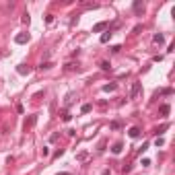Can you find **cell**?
I'll list each match as a JSON object with an SVG mask.
<instances>
[{"instance_id":"cell-1","label":"cell","mask_w":175,"mask_h":175,"mask_svg":"<svg viewBox=\"0 0 175 175\" xmlns=\"http://www.w3.org/2000/svg\"><path fill=\"white\" fill-rule=\"evenodd\" d=\"M140 91H142V84L140 82H134L132 84V91H130V99H136L140 95Z\"/></svg>"},{"instance_id":"cell-2","label":"cell","mask_w":175,"mask_h":175,"mask_svg":"<svg viewBox=\"0 0 175 175\" xmlns=\"http://www.w3.org/2000/svg\"><path fill=\"white\" fill-rule=\"evenodd\" d=\"M29 39H31V35H29V33H19V35L15 37V41H17V43H21V46H23V43H29Z\"/></svg>"},{"instance_id":"cell-3","label":"cell","mask_w":175,"mask_h":175,"mask_svg":"<svg viewBox=\"0 0 175 175\" xmlns=\"http://www.w3.org/2000/svg\"><path fill=\"white\" fill-rule=\"evenodd\" d=\"M17 72L23 74V76H27V74H31V66H27V64H19V66H17Z\"/></svg>"},{"instance_id":"cell-4","label":"cell","mask_w":175,"mask_h":175,"mask_svg":"<svg viewBox=\"0 0 175 175\" xmlns=\"http://www.w3.org/2000/svg\"><path fill=\"white\" fill-rule=\"evenodd\" d=\"M132 8H134V12H136V15H142V12H144V4H142V0H134Z\"/></svg>"},{"instance_id":"cell-5","label":"cell","mask_w":175,"mask_h":175,"mask_svg":"<svg viewBox=\"0 0 175 175\" xmlns=\"http://www.w3.org/2000/svg\"><path fill=\"white\" fill-rule=\"evenodd\" d=\"M169 111H171L169 103H163V105L159 107V113H161V118H167V116H169Z\"/></svg>"},{"instance_id":"cell-6","label":"cell","mask_w":175,"mask_h":175,"mask_svg":"<svg viewBox=\"0 0 175 175\" xmlns=\"http://www.w3.org/2000/svg\"><path fill=\"white\" fill-rule=\"evenodd\" d=\"M107 21H101V23H97V25H93V33H99V31H103V29H107Z\"/></svg>"},{"instance_id":"cell-7","label":"cell","mask_w":175,"mask_h":175,"mask_svg":"<svg viewBox=\"0 0 175 175\" xmlns=\"http://www.w3.org/2000/svg\"><path fill=\"white\" fill-rule=\"evenodd\" d=\"M35 122H37V116H29V118L25 120V130L33 128V126H35Z\"/></svg>"},{"instance_id":"cell-8","label":"cell","mask_w":175,"mask_h":175,"mask_svg":"<svg viewBox=\"0 0 175 175\" xmlns=\"http://www.w3.org/2000/svg\"><path fill=\"white\" fill-rule=\"evenodd\" d=\"M122 150H124V142H113V146H111V152H113V155H120Z\"/></svg>"},{"instance_id":"cell-9","label":"cell","mask_w":175,"mask_h":175,"mask_svg":"<svg viewBox=\"0 0 175 175\" xmlns=\"http://www.w3.org/2000/svg\"><path fill=\"white\" fill-rule=\"evenodd\" d=\"M128 134H130V138H138V136H140V128H138V126H132Z\"/></svg>"},{"instance_id":"cell-10","label":"cell","mask_w":175,"mask_h":175,"mask_svg":"<svg viewBox=\"0 0 175 175\" xmlns=\"http://www.w3.org/2000/svg\"><path fill=\"white\" fill-rule=\"evenodd\" d=\"M116 89H118V84H116V82H109V84H103V91H105V93H113Z\"/></svg>"},{"instance_id":"cell-11","label":"cell","mask_w":175,"mask_h":175,"mask_svg":"<svg viewBox=\"0 0 175 175\" xmlns=\"http://www.w3.org/2000/svg\"><path fill=\"white\" fill-rule=\"evenodd\" d=\"M152 41H155V43H159V46H163V43H165V35H161V33H157L155 37H152Z\"/></svg>"},{"instance_id":"cell-12","label":"cell","mask_w":175,"mask_h":175,"mask_svg":"<svg viewBox=\"0 0 175 175\" xmlns=\"http://www.w3.org/2000/svg\"><path fill=\"white\" fill-rule=\"evenodd\" d=\"M111 35H113V33H111V31H105V33H103V35H101V43H107V41H109V39H111Z\"/></svg>"},{"instance_id":"cell-13","label":"cell","mask_w":175,"mask_h":175,"mask_svg":"<svg viewBox=\"0 0 175 175\" xmlns=\"http://www.w3.org/2000/svg\"><path fill=\"white\" fill-rule=\"evenodd\" d=\"M99 68L107 72V70H111V64H109V62H105V60H103V62H99Z\"/></svg>"},{"instance_id":"cell-14","label":"cell","mask_w":175,"mask_h":175,"mask_svg":"<svg viewBox=\"0 0 175 175\" xmlns=\"http://www.w3.org/2000/svg\"><path fill=\"white\" fill-rule=\"evenodd\" d=\"M39 68H41V70H50V68H54V62H41Z\"/></svg>"},{"instance_id":"cell-15","label":"cell","mask_w":175,"mask_h":175,"mask_svg":"<svg viewBox=\"0 0 175 175\" xmlns=\"http://www.w3.org/2000/svg\"><path fill=\"white\" fill-rule=\"evenodd\" d=\"M91 109H93V105H91V103H84V105L80 107V111H82V113H89Z\"/></svg>"},{"instance_id":"cell-16","label":"cell","mask_w":175,"mask_h":175,"mask_svg":"<svg viewBox=\"0 0 175 175\" xmlns=\"http://www.w3.org/2000/svg\"><path fill=\"white\" fill-rule=\"evenodd\" d=\"M66 70H80L78 64H66Z\"/></svg>"},{"instance_id":"cell-17","label":"cell","mask_w":175,"mask_h":175,"mask_svg":"<svg viewBox=\"0 0 175 175\" xmlns=\"http://www.w3.org/2000/svg\"><path fill=\"white\" fill-rule=\"evenodd\" d=\"M109 128H111V130H120L122 124H120V122H111V124H109Z\"/></svg>"},{"instance_id":"cell-18","label":"cell","mask_w":175,"mask_h":175,"mask_svg":"<svg viewBox=\"0 0 175 175\" xmlns=\"http://www.w3.org/2000/svg\"><path fill=\"white\" fill-rule=\"evenodd\" d=\"M72 99H74V93H68V95H66V101H64V103L70 105V103H72Z\"/></svg>"},{"instance_id":"cell-19","label":"cell","mask_w":175,"mask_h":175,"mask_svg":"<svg viewBox=\"0 0 175 175\" xmlns=\"http://www.w3.org/2000/svg\"><path fill=\"white\" fill-rule=\"evenodd\" d=\"M62 120H64V122H70V120H72V116H70L68 111H64V113H62Z\"/></svg>"},{"instance_id":"cell-20","label":"cell","mask_w":175,"mask_h":175,"mask_svg":"<svg viewBox=\"0 0 175 175\" xmlns=\"http://www.w3.org/2000/svg\"><path fill=\"white\" fill-rule=\"evenodd\" d=\"M41 155H43V157H48V155H50V148L43 146V148H41Z\"/></svg>"},{"instance_id":"cell-21","label":"cell","mask_w":175,"mask_h":175,"mask_svg":"<svg viewBox=\"0 0 175 175\" xmlns=\"http://www.w3.org/2000/svg\"><path fill=\"white\" fill-rule=\"evenodd\" d=\"M155 144H157V146H163V144H165V140H163V138H157V140H155Z\"/></svg>"},{"instance_id":"cell-22","label":"cell","mask_w":175,"mask_h":175,"mask_svg":"<svg viewBox=\"0 0 175 175\" xmlns=\"http://www.w3.org/2000/svg\"><path fill=\"white\" fill-rule=\"evenodd\" d=\"M142 167H150V159H142Z\"/></svg>"},{"instance_id":"cell-23","label":"cell","mask_w":175,"mask_h":175,"mask_svg":"<svg viewBox=\"0 0 175 175\" xmlns=\"http://www.w3.org/2000/svg\"><path fill=\"white\" fill-rule=\"evenodd\" d=\"M76 159H78V161H84V159H86V152H80V155H78Z\"/></svg>"},{"instance_id":"cell-24","label":"cell","mask_w":175,"mask_h":175,"mask_svg":"<svg viewBox=\"0 0 175 175\" xmlns=\"http://www.w3.org/2000/svg\"><path fill=\"white\" fill-rule=\"evenodd\" d=\"M58 175H70V173H58Z\"/></svg>"}]
</instances>
